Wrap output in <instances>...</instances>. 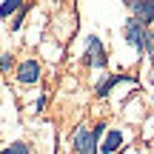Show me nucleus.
<instances>
[{
    "label": "nucleus",
    "mask_w": 154,
    "mask_h": 154,
    "mask_svg": "<svg viewBox=\"0 0 154 154\" xmlns=\"http://www.w3.org/2000/svg\"><path fill=\"white\" fill-rule=\"evenodd\" d=\"M126 40L134 46V49L154 54V34H151V32H149V29H146L140 20H134V17L126 23Z\"/></svg>",
    "instance_id": "f257e3e1"
},
{
    "label": "nucleus",
    "mask_w": 154,
    "mask_h": 154,
    "mask_svg": "<svg viewBox=\"0 0 154 154\" xmlns=\"http://www.w3.org/2000/svg\"><path fill=\"white\" fill-rule=\"evenodd\" d=\"M37 80H40V63H37V60L20 63V69H17V83L29 86V83H37Z\"/></svg>",
    "instance_id": "39448f33"
},
{
    "label": "nucleus",
    "mask_w": 154,
    "mask_h": 154,
    "mask_svg": "<svg viewBox=\"0 0 154 154\" xmlns=\"http://www.w3.org/2000/svg\"><path fill=\"white\" fill-rule=\"evenodd\" d=\"M11 66H14V57L11 54H0V69H3V72H11Z\"/></svg>",
    "instance_id": "9d476101"
},
{
    "label": "nucleus",
    "mask_w": 154,
    "mask_h": 154,
    "mask_svg": "<svg viewBox=\"0 0 154 154\" xmlns=\"http://www.w3.org/2000/svg\"><path fill=\"white\" fill-rule=\"evenodd\" d=\"M128 9H131L134 20H140L143 26L154 20V0H131V3H128Z\"/></svg>",
    "instance_id": "7ed1b4c3"
},
{
    "label": "nucleus",
    "mask_w": 154,
    "mask_h": 154,
    "mask_svg": "<svg viewBox=\"0 0 154 154\" xmlns=\"http://www.w3.org/2000/svg\"><path fill=\"white\" fill-rule=\"evenodd\" d=\"M120 80H123V77H106V80L97 86V94H100V97H106V94L111 91V86H114V83H120Z\"/></svg>",
    "instance_id": "6e6552de"
},
{
    "label": "nucleus",
    "mask_w": 154,
    "mask_h": 154,
    "mask_svg": "<svg viewBox=\"0 0 154 154\" xmlns=\"http://www.w3.org/2000/svg\"><path fill=\"white\" fill-rule=\"evenodd\" d=\"M14 9H20V0H6V3L0 6V17H9Z\"/></svg>",
    "instance_id": "1a4fd4ad"
},
{
    "label": "nucleus",
    "mask_w": 154,
    "mask_h": 154,
    "mask_svg": "<svg viewBox=\"0 0 154 154\" xmlns=\"http://www.w3.org/2000/svg\"><path fill=\"white\" fill-rule=\"evenodd\" d=\"M106 131V126L100 123L97 128H88V126H80L74 134V151L77 154H97V137Z\"/></svg>",
    "instance_id": "f03ea898"
},
{
    "label": "nucleus",
    "mask_w": 154,
    "mask_h": 154,
    "mask_svg": "<svg viewBox=\"0 0 154 154\" xmlns=\"http://www.w3.org/2000/svg\"><path fill=\"white\" fill-rule=\"evenodd\" d=\"M0 154H34V151H32V146H29V143H20V140H17V143L6 146Z\"/></svg>",
    "instance_id": "0eeeda50"
},
{
    "label": "nucleus",
    "mask_w": 154,
    "mask_h": 154,
    "mask_svg": "<svg viewBox=\"0 0 154 154\" xmlns=\"http://www.w3.org/2000/svg\"><path fill=\"white\" fill-rule=\"evenodd\" d=\"M86 60H88V66H94V69H103L106 66V51H103V43H100V37H88V51H86Z\"/></svg>",
    "instance_id": "20e7f679"
},
{
    "label": "nucleus",
    "mask_w": 154,
    "mask_h": 154,
    "mask_svg": "<svg viewBox=\"0 0 154 154\" xmlns=\"http://www.w3.org/2000/svg\"><path fill=\"white\" fill-rule=\"evenodd\" d=\"M123 146V134L117 131V128H111L109 134H106V140H103V154H111V151H117Z\"/></svg>",
    "instance_id": "423d86ee"
}]
</instances>
